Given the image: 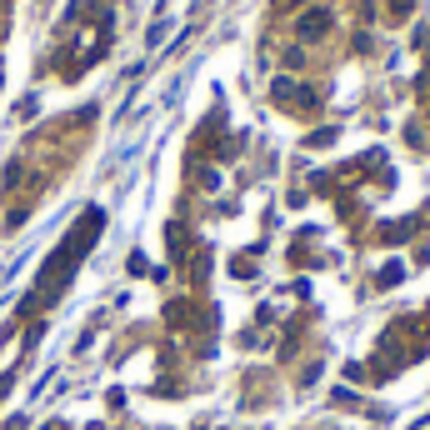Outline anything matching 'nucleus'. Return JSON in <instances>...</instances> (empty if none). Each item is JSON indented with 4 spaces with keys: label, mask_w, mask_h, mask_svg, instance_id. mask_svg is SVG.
Masks as SVG:
<instances>
[{
    "label": "nucleus",
    "mask_w": 430,
    "mask_h": 430,
    "mask_svg": "<svg viewBox=\"0 0 430 430\" xmlns=\"http://www.w3.org/2000/svg\"><path fill=\"white\" fill-rule=\"evenodd\" d=\"M285 66H290V70H295V66H305V50H300V45H290V50H285Z\"/></svg>",
    "instance_id": "20e7f679"
},
{
    "label": "nucleus",
    "mask_w": 430,
    "mask_h": 430,
    "mask_svg": "<svg viewBox=\"0 0 430 430\" xmlns=\"http://www.w3.org/2000/svg\"><path fill=\"white\" fill-rule=\"evenodd\" d=\"M271 95H276V100H285V105H300V100H310V90H300L290 75H276V80H271Z\"/></svg>",
    "instance_id": "f03ea898"
},
{
    "label": "nucleus",
    "mask_w": 430,
    "mask_h": 430,
    "mask_svg": "<svg viewBox=\"0 0 430 430\" xmlns=\"http://www.w3.org/2000/svg\"><path fill=\"white\" fill-rule=\"evenodd\" d=\"M400 276H405V271H400V265H386V271H381V276H375V281H381V285H400Z\"/></svg>",
    "instance_id": "7ed1b4c3"
},
{
    "label": "nucleus",
    "mask_w": 430,
    "mask_h": 430,
    "mask_svg": "<svg viewBox=\"0 0 430 430\" xmlns=\"http://www.w3.org/2000/svg\"><path fill=\"white\" fill-rule=\"evenodd\" d=\"M331 30V11H305L300 16V40H320Z\"/></svg>",
    "instance_id": "f257e3e1"
}]
</instances>
